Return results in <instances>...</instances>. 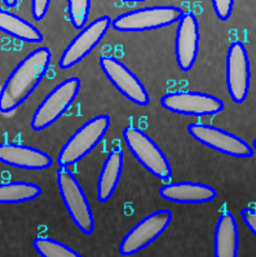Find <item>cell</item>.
<instances>
[{"label":"cell","instance_id":"7a4b0ae2","mask_svg":"<svg viewBox=\"0 0 256 257\" xmlns=\"http://www.w3.org/2000/svg\"><path fill=\"white\" fill-rule=\"evenodd\" d=\"M56 181L61 199L70 218L84 235L95 231L94 212L91 209L84 190L76 180L75 175L67 167H60L56 172Z\"/></svg>","mask_w":256,"mask_h":257},{"label":"cell","instance_id":"484cf974","mask_svg":"<svg viewBox=\"0 0 256 257\" xmlns=\"http://www.w3.org/2000/svg\"><path fill=\"white\" fill-rule=\"evenodd\" d=\"M251 146H252V149H253V152L256 153V139L253 140L252 141V144H251Z\"/></svg>","mask_w":256,"mask_h":257},{"label":"cell","instance_id":"7c38bea8","mask_svg":"<svg viewBox=\"0 0 256 257\" xmlns=\"http://www.w3.org/2000/svg\"><path fill=\"white\" fill-rule=\"evenodd\" d=\"M100 67L104 71L108 80L117 88L119 93L127 100L139 106H148L150 102L148 91L135 74L131 71L121 60L113 56L100 57Z\"/></svg>","mask_w":256,"mask_h":257},{"label":"cell","instance_id":"277c9868","mask_svg":"<svg viewBox=\"0 0 256 257\" xmlns=\"http://www.w3.org/2000/svg\"><path fill=\"white\" fill-rule=\"evenodd\" d=\"M110 127V118L108 115H97L86 121L80 128L70 136L57 155V164L60 167H70L80 162L88 153H91L101 143Z\"/></svg>","mask_w":256,"mask_h":257},{"label":"cell","instance_id":"7402d4cb","mask_svg":"<svg viewBox=\"0 0 256 257\" xmlns=\"http://www.w3.org/2000/svg\"><path fill=\"white\" fill-rule=\"evenodd\" d=\"M215 15L220 21H228L232 16L234 0H211Z\"/></svg>","mask_w":256,"mask_h":257},{"label":"cell","instance_id":"8fae6325","mask_svg":"<svg viewBox=\"0 0 256 257\" xmlns=\"http://www.w3.org/2000/svg\"><path fill=\"white\" fill-rule=\"evenodd\" d=\"M110 28H112V19L109 16H101L86 25L80 33L65 48L58 61V67L61 70H67L79 64L99 46V43L104 39Z\"/></svg>","mask_w":256,"mask_h":257},{"label":"cell","instance_id":"4316f807","mask_svg":"<svg viewBox=\"0 0 256 257\" xmlns=\"http://www.w3.org/2000/svg\"><path fill=\"white\" fill-rule=\"evenodd\" d=\"M121 2H146V0H121Z\"/></svg>","mask_w":256,"mask_h":257},{"label":"cell","instance_id":"ba28073f","mask_svg":"<svg viewBox=\"0 0 256 257\" xmlns=\"http://www.w3.org/2000/svg\"><path fill=\"white\" fill-rule=\"evenodd\" d=\"M172 212L159 209L145 216L123 236L119 244L122 256H132L154 243L171 225Z\"/></svg>","mask_w":256,"mask_h":257},{"label":"cell","instance_id":"52a82bcc","mask_svg":"<svg viewBox=\"0 0 256 257\" xmlns=\"http://www.w3.org/2000/svg\"><path fill=\"white\" fill-rule=\"evenodd\" d=\"M188 134L199 144L228 157L247 159L253 157L255 153L247 141L228 131L210 124L190 123L188 125Z\"/></svg>","mask_w":256,"mask_h":257},{"label":"cell","instance_id":"4fadbf2b","mask_svg":"<svg viewBox=\"0 0 256 257\" xmlns=\"http://www.w3.org/2000/svg\"><path fill=\"white\" fill-rule=\"evenodd\" d=\"M199 25L193 13H184L178 21L175 38L176 62L181 71H190L199 51Z\"/></svg>","mask_w":256,"mask_h":257},{"label":"cell","instance_id":"30bf717a","mask_svg":"<svg viewBox=\"0 0 256 257\" xmlns=\"http://www.w3.org/2000/svg\"><path fill=\"white\" fill-rule=\"evenodd\" d=\"M226 89L234 103L246 101L250 92L251 69L246 47L241 42H233L226 53Z\"/></svg>","mask_w":256,"mask_h":257},{"label":"cell","instance_id":"2e32d148","mask_svg":"<svg viewBox=\"0 0 256 257\" xmlns=\"http://www.w3.org/2000/svg\"><path fill=\"white\" fill-rule=\"evenodd\" d=\"M124 154L121 148L109 153L103 164L96 186V197L100 203H108L114 195L123 171Z\"/></svg>","mask_w":256,"mask_h":257},{"label":"cell","instance_id":"44dd1931","mask_svg":"<svg viewBox=\"0 0 256 257\" xmlns=\"http://www.w3.org/2000/svg\"><path fill=\"white\" fill-rule=\"evenodd\" d=\"M91 0H67V15L72 28L81 30L88 22Z\"/></svg>","mask_w":256,"mask_h":257},{"label":"cell","instance_id":"9a60e30c","mask_svg":"<svg viewBox=\"0 0 256 257\" xmlns=\"http://www.w3.org/2000/svg\"><path fill=\"white\" fill-rule=\"evenodd\" d=\"M159 197L179 204H205L217 197L215 188L202 182H168L159 188Z\"/></svg>","mask_w":256,"mask_h":257},{"label":"cell","instance_id":"603a6c76","mask_svg":"<svg viewBox=\"0 0 256 257\" xmlns=\"http://www.w3.org/2000/svg\"><path fill=\"white\" fill-rule=\"evenodd\" d=\"M51 0H31V13L35 21H42L48 12Z\"/></svg>","mask_w":256,"mask_h":257},{"label":"cell","instance_id":"cb8c5ba5","mask_svg":"<svg viewBox=\"0 0 256 257\" xmlns=\"http://www.w3.org/2000/svg\"><path fill=\"white\" fill-rule=\"evenodd\" d=\"M241 217L251 233L256 236V211L252 208H243L241 211Z\"/></svg>","mask_w":256,"mask_h":257},{"label":"cell","instance_id":"d6986e66","mask_svg":"<svg viewBox=\"0 0 256 257\" xmlns=\"http://www.w3.org/2000/svg\"><path fill=\"white\" fill-rule=\"evenodd\" d=\"M42 195V188L34 182L12 181L0 186V202L3 204H20L31 202Z\"/></svg>","mask_w":256,"mask_h":257},{"label":"cell","instance_id":"3957f363","mask_svg":"<svg viewBox=\"0 0 256 257\" xmlns=\"http://www.w3.org/2000/svg\"><path fill=\"white\" fill-rule=\"evenodd\" d=\"M79 91L80 79L76 76L65 79L63 82L56 85L36 107L31 118V130L40 132L56 123L71 107L78 97Z\"/></svg>","mask_w":256,"mask_h":257},{"label":"cell","instance_id":"e0dca14e","mask_svg":"<svg viewBox=\"0 0 256 257\" xmlns=\"http://www.w3.org/2000/svg\"><path fill=\"white\" fill-rule=\"evenodd\" d=\"M239 248L238 224L233 213L224 211L217 218L214 234L215 257H237Z\"/></svg>","mask_w":256,"mask_h":257},{"label":"cell","instance_id":"ac0fdd59","mask_svg":"<svg viewBox=\"0 0 256 257\" xmlns=\"http://www.w3.org/2000/svg\"><path fill=\"white\" fill-rule=\"evenodd\" d=\"M0 30L22 42L40 43L44 39L39 29H36L33 24L6 10L0 11Z\"/></svg>","mask_w":256,"mask_h":257},{"label":"cell","instance_id":"5bb4252c","mask_svg":"<svg viewBox=\"0 0 256 257\" xmlns=\"http://www.w3.org/2000/svg\"><path fill=\"white\" fill-rule=\"evenodd\" d=\"M0 161L6 166L29 171L48 170L53 166V161L47 153L17 143L2 144Z\"/></svg>","mask_w":256,"mask_h":257},{"label":"cell","instance_id":"ffe728a7","mask_svg":"<svg viewBox=\"0 0 256 257\" xmlns=\"http://www.w3.org/2000/svg\"><path fill=\"white\" fill-rule=\"evenodd\" d=\"M33 247L36 253L42 257H80L75 249L69 245L48 238V236H36L33 240Z\"/></svg>","mask_w":256,"mask_h":257},{"label":"cell","instance_id":"6da1fadb","mask_svg":"<svg viewBox=\"0 0 256 257\" xmlns=\"http://www.w3.org/2000/svg\"><path fill=\"white\" fill-rule=\"evenodd\" d=\"M51 58L49 48L39 47L30 52L13 69L0 91L2 114H12L31 96L48 71Z\"/></svg>","mask_w":256,"mask_h":257},{"label":"cell","instance_id":"d4e9b609","mask_svg":"<svg viewBox=\"0 0 256 257\" xmlns=\"http://www.w3.org/2000/svg\"><path fill=\"white\" fill-rule=\"evenodd\" d=\"M2 2H3L8 8H12V7H15L16 4H17L18 0H2Z\"/></svg>","mask_w":256,"mask_h":257},{"label":"cell","instance_id":"5b68a950","mask_svg":"<svg viewBox=\"0 0 256 257\" xmlns=\"http://www.w3.org/2000/svg\"><path fill=\"white\" fill-rule=\"evenodd\" d=\"M122 136L131 154L149 173L159 180L168 181L171 179L172 168L168 159L144 131L135 125H127Z\"/></svg>","mask_w":256,"mask_h":257},{"label":"cell","instance_id":"8992f818","mask_svg":"<svg viewBox=\"0 0 256 257\" xmlns=\"http://www.w3.org/2000/svg\"><path fill=\"white\" fill-rule=\"evenodd\" d=\"M184 15L180 7L155 6L139 8L118 16L112 21V28L121 33H141L167 28L178 22Z\"/></svg>","mask_w":256,"mask_h":257},{"label":"cell","instance_id":"9c48e42d","mask_svg":"<svg viewBox=\"0 0 256 257\" xmlns=\"http://www.w3.org/2000/svg\"><path fill=\"white\" fill-rule=\"evenodd\" d=\"M160 106L188 116H211L224 110V102L219 97L194 91L169 92L160 98Z\"/></svg>","mask_w":256,"mask_h":257}]
</instances>
